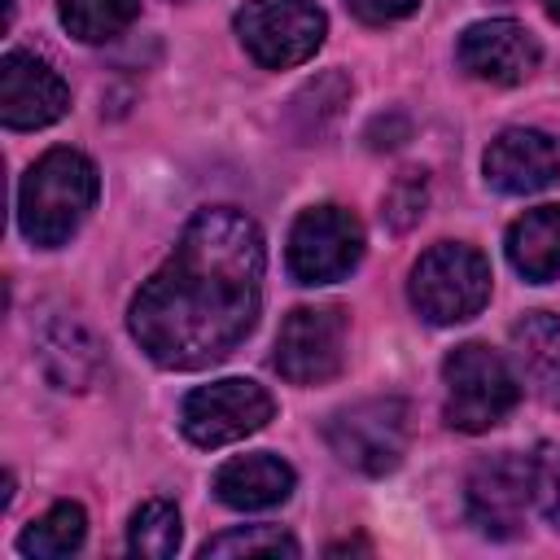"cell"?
<instances>
[{
	"label": "cell",
	"mask_w": 560,
	"mask_h": 560,
	"mask_svg": "<svg viewBox=\"0 0 560 560\" xmlns=\"http://www.w3.org/2000/svg\"><path fill=\"white\" fill-rule=\"evenodd\" d=\"M324 438L346 468L385 477L407 455V402L402 398H363L354 407H341L324 424Z\"/></svg>",
	"instance_id": "5"
},
{
	"label": "cell",
	"mask_w": 560,
	"mask_h": 560,
	"mask_svg": "<svg viewBox=\"0 0 560 560\" xmlns=\"http://www.w3.org/2000/svg\"><path fill=\"white\" fill-rule=\"evenodd\" d=\"M416 4H420V0H350L354 18H363V22H372V26L398 22V18H407Z\"/></svg>",
	"instance_id": "24"
},
{
	"label": "cell",
	"mask_w": 560,
	"mask_h": 560,
	"mask_svg": "<svg viewBox=\"0 0 560 560\" xmlns=\"http://www.w3.org/2000/svg\"><path fill=\"white\" fill-rule=\"evenodd\" d=\"M140 13V0H57L61 26L83 44H105L127 31Z\"/></svg>",
	"instance_id": "19"
},
{
	"label": "cell",
	"mask_w": 560,
	"mask_h": 560,
	"mask_svg": "<svg viewBox=\"0 0 560 560\" xmlns=\"http://www.w3.org/2000/svg\"><path fill=\"white\" fill-rule=\"evenodd\" d=\"M512 354L542 402H560V315L534 311L512 324Z\"/></svg>",
	"instance_id": "15"
},
{
	"label": "cell",
	"mask_w": 560,
	"mask_h": 560,
	"mask_svg": "<svg viewBox=\"0 0 560 560\" xmlns=\"http://www.w3.org/2000/svg\"><path fill=\"white\" fill-rule=\"evenodd\" d=\"M486 179L499 188V192H512V197H525V192H538L547 188L556 175H560V149L547 131H534V127H508L490 140L486 149Z\"/></svg>",
	"instance_id": "13"
},
{
	"label": "cell",
	"mask_w": 560,
	"mask_h": 560,
	"mask_svg": "<svg viewBox=\"0 0 560 560\" xmlns=\"http://www.w3.org/2000/svg\"><path fill=\"white\" fill-rule=\"evenodd\" d=\"M346 359V311L298 306L276 332V372L293 385H319L341 372Z\"/></svg>",
	"instance_id": "9"
},
{
	"label": "cell",
	"mask_w": 560,
	"mask_h": 560,
	"mask_svg": "<svg viewBox=\"0 0 560 560\" xmlns=\"http://www.w3.org/2000/svg\"><path fill=\"white\" fill-rule=\"evenodd\" d=\"M70 109V88L35 52H4L0 61V118L9 131H35Z\"/></svg>",
	"instance_id": "11"
},
{
	"label": "cell",
	"mask_w": 560,
	"mask_h": 560,
	"mask_svg": "<svg viewBox=\"0 0 560 560\" xmlns=\"http://www.w3.org/2000/svg\"><path fill=\"white\" fill-rule=\"evenodd\" d=\"M96 166L79 153V149H48L18 188V223L22 236L39 249H57L66 245L79 223L88 219L92 201H96Z\"/></svg>",
	"instance_id": "2"
},
{
	"label": "cell",
	"mask_w": 560,
	"mask_h": 560,
	"mask_svg": "<svg viewBox=\"0 0 560 560\" xmlns=\"http://www.w3.org/2000/svg\"><path fill=\"white\" fill-rule=\"evenodd\" d=\"M508 258L534 284L556 280L560 276V206L525 210L508 228Z\"/></svg>",
	"instance_id": "16"
},
{
	"label": "cell",
	"mask_w": 560,
	"mask_h": 560,
	"mask_svg": "<svg viewBox=\"0 0 560 560\" xmlns=\"http://www.w3.org/2000/svg\"><path fill=\"white\" fill-rule=\"evenodd\" d=\"M442 381H446V424L459 433H481L499 424L521 398V385L503 363V354H494L481 341L455 346L442 363Z\"/></svg>",
	"instance_id": "4"
},
{
	"label": "cell",
	"mask_w": 560,
	"mask_h": 560,
	"mask_svg": "<svg viewBox=\"0 0 560 560\" xmlns=\"http://www.w3.org/2000/svg\"><path fill=\"white\" fill-rule=\"evenodd\" d=\"M127 551L131 556H149V560H166L179 551V512L166 499H149L136 508L131 525H127Z\"/></svg>",
	"instance_id": "20"
},
{
	"label": "cell",
	"mask_w": 560,
	"mask_h": 560,
	"mask_svg": "<svg viewBox=\"0 0 560 560\" xmlns=\"http://www.w3.org/2000/svg\"><path fill=\"white\" fill-rule=\"evenodd\" d=\"M424 201H429V179H424V171H402V175L394 179V188L385 192V219H389V228L407 232V228L424 214Z\"/></svg>",
	"instance_id": "23"
},
{
	"label": "cell",
	"mask_w": 560,
	"mask_h": 560,
	"mask_svg": "<svg viewBox=\"0 0 560 560\" xmlns=\"http://www.w3.org/2000/svg\"><path fill=\"white\" fill-rule=\"evenodd\" d=\"M490 302V262L464 241H438L411 267V306L429 324H464Z\"/></svg>",
	"instance_id": "3"
},
{
	"label": "cell",
	"mask_w": 560,
	"mask_h": 560,
	"mask_svg": "<svg viewBox=\"0 0 560 560\" xmlns=\"http://www.w3.org/2000/svg\"><path fill=\"white\" fill-rule=\"evenodd\" d=\"M284 258L298 284H332L363 258V223L341 206H311L293 219Z\"/></svg>",
	"instance_id": "8"
},
{
	"label": "cell",
	"mask_w": 560,
	"mask_h": 560,
	"mask_svg": "<svg viewBox=\"0 0 560 560\" xmlns=\"http://www.w3.org/2000/svg\"><path fill=\"white\" fill-rule=\"evenodd\" d=\"M459 66L472 74V79H486V83H499V88H512V83H525L534 70H538V39L512 22V18H490V22H472L464 35H459V48H455Z\"/></svg>",
	"instance_id": "12"
},
{
	"label": "cell",
	"mask_w": 560,
	"mask_h": 560,
	"mask_svg": "<svg viewBox=\"0 0 560 560\" xmlns=\"http://www.w3.org/2000/svg\"><path fill=\"white\" fill-rule=\"evenodd\" d=\"M39 363L48 372L52 385L61 389H83L96 368H101V354H96V341L74 324V319H52L44 332H39Z\"/></svg>",
	"instance_id": "17"
},
{
	"label": "cell",
	"mask_w": 560,
	"mask_h": 560,
	"mask_svg": "<svg viewBox=\"0 0 560 560\" xmlns=\"http://www.w3.org/2000/svg\"><path fill=\"white\" fill-rule=\"evenodd\" d=\"M201 556H298V542L280 525H241L201 547Z\"/></svg>",
	"instance_id": "21"
},
{
	"label": "cell",
	"mask_w": 560,
	"mask_h": 560,
	"mask_svg": "<svg viewBox=\"0 0 560 560\" xmlns=\"http://www.w3.org/2000/svg\"><path fill=\"white\" fill-rule=\"evenodd\" d=\"M83 534H88V516L79 503H52L39 521H31L18 538V551L22 556H35V560H61V556H74L83 547Z\"/></svg>",
	"instance_id": "18"
},
{
	"label": "cell",
	"mask_w": 560,
	"mask_h": 560,
	"mask_svg": "<svg viewBox=\"0 0 560 560\" xmlns=\"http://www.w3.org/2000/svg\"><path fill=\"white\" fill-rule=\"evenodd\" d=\"M293 468L271 455V451H254V455H236L228 464H219L214 472V494L219 503L236 508V512H262L276 508L293 494Z\"/></svg>",
	"instance_id": "14"
},
{
	"label": "cell",
	"mask_w": 560,
	"mask_h": 560,
	"mask_svg": "<svg viewBox=\"0 0 560 560\" xmlns=\"http://www.w3.org/2000/svg\"><path fill=\"white\" fill-rule=\"evenodd\" d=\"M236 35L258 66L284 70L315 57L328 35V18L311 0H249L236 13Z\"/></svg>",
	"instance_id": "6"
},
{
	"label": "cell",
	"mask_w": 560,
	"mask_h": 560,
	"mask_svg": "<svg viewBox=\"0 0 560 560\" xmlns=\"http://www.w3.org/2000/svg\"><path fill=\"white\" fill-rule=\"evenodd\" d=\"M262 232L232 206L197 210L175 254L131 298V337L158 368L197 372L228 359L258 324Z\"/></svg>",
	"instance_id": "1"
},
{
	"label": "cell",
	"mask_w": 560,
	"mask_h": 560,
	"mask_svg": "<svg viewBox=\"0 0 560 560\" xmlns=\"http://www.w3.org/2000/svg\"><path fill=\"white\" fill-rule=\"evenodd\" d=\"M271 411H276V402L258 381L228 376V381L197 385L179 402V429L197 446H228V442L258 433L271 420Z\"/></svg>",
	"instance_id": "7"
},
{
	"label": "cell",
	"mask_w": 560,
	"mask_h": 560,
	"mask_svg": "<svg viewBox=\"0 0 560 560\" xmlns=\"http://www.w3.org/2000/svg\"><path fill=\"white\" fill-rule=\"evenodd\" d=\"M529 494V455H490L468 477V516L490 538H516L525 529Z\"/></svg>",
	"instance_id": "10"
},
{
	"label": "cell",
	"mask_w": 560,
	"mask_h": 560,
	"mask_svg": "<svg viewBox=\"0 0 560 560\" xmlns=\"http://www.w3.org/2000/svg\"><path fill=\"white\" fill-rule=\"evenodd\" d=\"M529 494H534L538 516L551 529H560V446L542 442L529 451Z\"/></svg>",
	"instance_id": "22"
},
{
	"label": "cell",
	"mask_w": 560,
	"mask_h": 560,
	"mask_svg": "<svg viewBox=\"0 0 560 560\" xmlns=\"http://www.w3.org/2000/svg\"><path fill=\"white\" fill-rule=\"evenodd\" d=\"M542 9H547V13L556 18V22H560V0H542Z\"/></svg>",
	"instance_id": "25"
}]
</instances>
